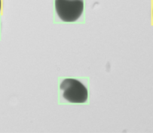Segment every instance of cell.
Masks as SVG:
<instances>
[{
	"instance_id": "cell-1",
	"label": "cell",
	"mask_w": 153,
	"mask_h": 133,
	"mask_svg": "<svg viewBox=\"0 0 153 133\" xmlns=\"http://www.w3.org/2000/svg\"><path fill=\"white\" fill-rule=\"evenodd\" d=\"M55 8L59 17L65 22H73L81 16L83 0H55Z\"/></svg>"
},
{
	"instance_id": "cell-3",
	"label": "cell",
	"mask_w": 153,
	"mask_h": 133,
	"mask_svg": "<svg viewBox=\"0 0 153 133\" xmlns=\"http://www.w3.org/2000/svg\"><path fill=\"white\" fill-rule=\"evenodd\" d=\"M1 0H0V11H1Z\"/></svg>"
},
{
	"instance_id": "cell-4",
	"label": "cell",
	"mask_w": 153,
	"mask_h": 133,
	"mask_svg": "<svg viewBox=\"0 0 153 133\" xmlns=\"http://www.w3.org/2000/svg\"><path fill=\"white\" fill-rule=\"evenodd\" d=\"M152 16H153V10H152Z\"/></svg>"
},
{
	"instance_id": "cell-2",
	"label": "cell",
	"mask_w": 153,
	"mask_h": 133,
	"mask_svg": "<svg viewBox=\"0 0 153 133\" xmlns=\"http://www.w3.org/2000/svg\"><path fill=\"white\" fill-rule=\"evenodd\" d=\"M60 88L63 96L72 103H84L88 98V90L85 86L76 79L66 78L62 81Z\"/></svg>"
}]
</instances>
